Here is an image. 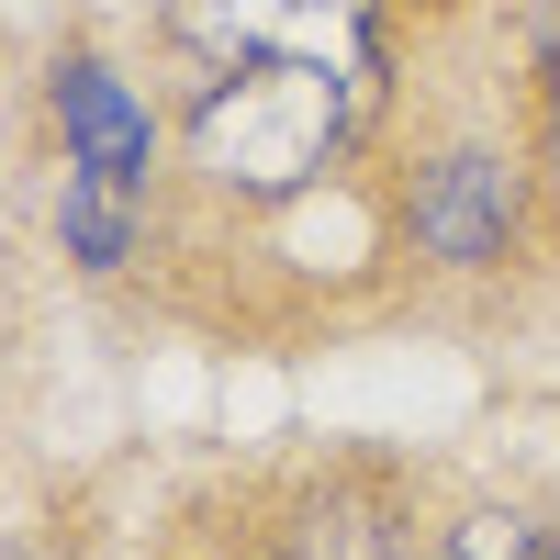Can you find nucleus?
I'll use <instances>...</instances> for the list:
<instances>
[{"label":"nucleus","instance_id":"4","mask_svg":"<svg viewBox=\"0 0 560 560\" xmlns=\"http://www.w3.org/2000/svg\"><path fill=\"white\" fill-rule=\"evenodd\" d=\"M438 560H560V538L538 516H471V527H448Z\"/></svg>","mask_w":560,"mask_h":560},{"label":"nucleus","instance_id":"5","mask_svg":"<svg viewBox=\"0 0 560 560\" xmlns=\"http://www.w3.org/2000/svg\"><path fill=\"white\" fill-rule=\"evenodd\" d=\"M549 135H560V23H549Z\"/></svg>","mask_w":560,"mask_h":560},{"label":"nucleus","instance_id":"1","mask_svg":"<svg viewBox=\"0 0 560 560\" xmlns=\"http://www.w3.org/2000/svg\"><path fill=\"white\" fill-rule=\"evenodd\" d=\"M191 45V168L224 191H303L382 102V0H179Z\"/></svg>","mask_w":560,"mask_h":560},{"label":"nucleus","instance_id":"3","mask_svg":"<svg viewBox=\"0 0 560 560\" xmlns=\"http://www.w3.org/2000/svg\"><path fill=\"white\" fill-rule=\"evenodd\" d=\"M504 236H516V179H504V158H438L415 179V247L427 258L482 269V258H504Z\"/></svg>","mask_w":560,"mask_h":560},{"label":"nucleus","instance_id":"2","mask_svg":"<svg viewBox=\"0 0 560 560\" xmlns=\"http://www.w3.org/2000/svg\"><path fill=\"white\" fill-rule=\"evenodd\" d=\"M57 135H68V202H57L68 247L90 269H124L135 202H147V147H158L147 102H135L102 57H79V68H57Z\"/></svg>","mask_w":560,"mask_h":560}]
</instances>
